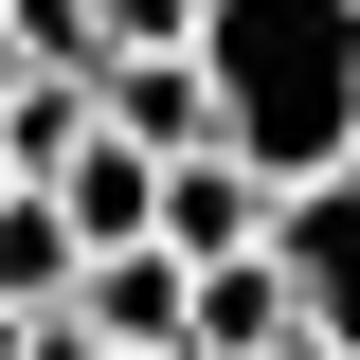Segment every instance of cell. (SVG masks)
I'll use <instances>...</instances> for the list:
<instances>
[{"label": "cell", "mask_w": 360, "mask_h": 360, "mask_svg": "<svg viewBox=\"0 0 360 360\" xmlns=\"http://www.w3.org/2000/svg\"><path fill=\"white\" fill-rule=\"evenodd\" d=\"M198 90H217V162L270 198L360 180V0H198Z\"/></svg>", "instance_id": "6da1fadb"}, {"label": "cell", "mask_w": 360, "mask_h": 360, "mask_svg": "<svg viewBox=\"0 0 360 360\" xmlns=\"http://www.w3.org/2000/svg\"><path fill=\"white\" fill-rule=\"evenodd\" d=\"M270 270H288L307 342H342V360H360V180H307V198H270Z\"/></svg>", "instance_id": "7a4b0ae2"}, {"label": "cell", "mask_w": 360, "mask_h": 360, "mask_svg": "<svg viewBox=\"0 0 360 360\" xmlns=\"http://www.w3.org/2000/svg\"><path fill=\"white\" fill-rule=\"evenodd\" d=\"M72 307H90V342H108V360H180L198 270H180V252H90V288H72Z\"/></svg>", "instance_id": "3957f363"}, {"label": "cell", "mask_w": 360, "mask_h": 360, "mask_svg": "<svg viewBox=\"0 0 360 360\" xmlns=\"http://www.w3.org/2000/svg\"><path fill=\"white\" fill-rule=\"evenodd\" d=\"M162 252H180V270L270 252V180H252V162H162Z\"/></svg>", "instance_id": "277c9868"}, {"label": "cell", "mask_w": 360, "mask_h": 360, "mask_svg": "<svg viewBox=\"0 0 360 360\" xmlns=\"http://www.w3.org/2000/svg\"><path fill=\"white\" fill-rule=\"evenodd\" d=\"M288 342H307V307H288V270H270V252L198 270V324H180V360H288Z\"/></svg>", "instance_id": "5b68a950"}, {"label": "cell", "mask_w": 360, "mask_h": 360, "mask_svg": "<svg viewBox=\"0 0 360 360\" xmlns=\"http://www.w3.org/2000/svg\"><path fill=\"white\" fill-rule=\"evenodd\" d=\"M108 144H144V162H217V90H198V54L108 72Z\"/></svg>", "instance_id": "8992f818"}, {"label": "cell", "mask_w": 360, "mask_h": 360, "mask_svg": "<svg viewBox=\"0 0 360 360\" xmlns=\"http://www.w3.org/2000/svg\"><path fill=\"white\" fill-rule=\"evenodd\" d=\"M54 217H72V252H162V162L144 144H90L54 180Z\"/></svg>", "instance_id": "52a82bcc"}, {"label": "cell", "mask_w": 360, "mask_h": 360, "mask_svg": "<svg viewBox=\"0 0 360 360\" xmlns=\"http://www.w3.org/2000/svg\"><path fill=\"white\" fill-rule=\"evenodd\" d=\"M90 288V252H72V217H54V198H0V307L37 324V307H72Z\"/></svg>", "instance_id": "ba28073f"}, {"label": "cell", "mask_w": 360, "mask_h": 360, "mask_svg": "<svg viewBox=\"0 0 360 360\" xmlns=\"http://www.w3.org/2000/svg\"><path fill=\"white\" fill-rule=\"evenodd\" d=\"M0 37L37 90H108V37H90V0H0Z\"/></svg>", "instance_id": "9c48e42d"}, {"label": "cell", "mask_w": 360, "mask_h": 360, "mask_svg": "<svg viewBox=\"0 0 360 360\" xmlns=\"http://www.w3.org/2000/svg\"><path fill=\"white\" fill-rule=\"evenodd\" d=\"M90 37H108V72H144V54H198V0H90Z\"/></svg>", "instance_id": "30bf717a"}, {"label": "cell", "mask_w": 360, "mask_h": 360, "mask_svg": "<svg viewBox=\"0 0 360 360\" xmlns=\"http://www.w3.org/2000/svg\"><path fill=\"white\" fill-rule=\"evenodd\" d=\"M0 108H18V37H0Z\"/></svg>", "instance_id": "8fae6325"}, {"label": "cell", "mask_w": 360, "mask_h": 360, "mask_svg": "<svg viewBox=\"0 0 360 360\" xmlns=\"http://www.w3.org/2000/svg\"><path fill=\"white\" fill-rule=\"evenodd\" d=\"M0 360H18V307H0Z\"/></svg>", "instance_id": "7c38bea8"}, {"label": "cell", "mask_w": 360, "mask_h": 360, "mask_svg": "<svg viewBox=\"0 0 360 360\" xmlns=\"http://www.w3.org/2000/svg\"><path fill=\"white\" fill-rule=\"evenodd\" d=\"M288 360H342V342H288Z\"/></svg>", "instance_id": "4fadbf2b"}, {"label": "cell", "mask_w": 360, "mask_h": 360, "mask_svg": "<svg viewBox=\"0 0 360 360\" xmlns=\"http://www.w3.org/2000/svg\"><path fill=\"white\" fill-rule=\"evenodd\" d=\"M0 198H18V180H0Z\"/></svg>", "instance_id": "5bb4252c"}]
</instances>
